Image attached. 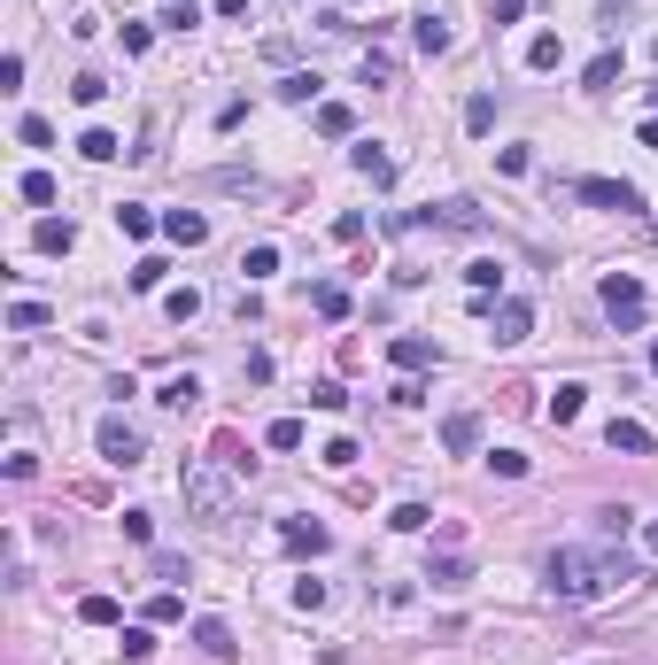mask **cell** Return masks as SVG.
Segmentation results:
<instances>
[{
    "label": "cell",
    "mask_w": 658,
    "mask_h": 665,
    "mask_svg": "<svg viewBox=\"0 0 658 665\" xmlns=\"http://www.w3.org/2000/svg\"><path fill=\"white\" fill-rule=\"evenodd\" d=\"M558 55H566L558 31H535V39H527V70H558Z\"/></svg>",
    "instance_id": "ffe728a7"
},
{
    "label": "cell",
    "mask_w": 658,
    "mask_h": 665,
    "mask_svg": "<svg viewBox=\"0 0 658 665\" xmlns=\"http://www.w3.org/2000/svg\"><path fill=\"white\" fill-rule=\"evenodd\" d=\"M279 101H318V78H310V70H287V78H279Z\"/></svg>",
    "instance_id": "83f0119b"
},
{
    "label": "cell",
    "mask_w": 658,
    "mask_h": 665,
    "mask_svg": "<svg viewBox=\"0 0 658 665\" xmlns=\"http://www.w3.org/2000/svg\"><path fill=\"white\" fill-rule=\"evenodd\" d=\"M179 495L202 526H233V511H240V488H233V464L225 457H194L179 472Z\"/></svg>",
    "instance_id": "7a4b0ae2"
},
{
    "label": "cell",
    "mask_w": 658,
    "mask_h": 665,
    "mask_svg": "<svg viewBox=\"0 0 658 665\" xmlns=\"http://www.w3.org/2000/svg\"><path fill=\"white\" fill-rule=\"evenodd\" d=\"M148 619H155V627H171V619H186V596H171V588H163V596L148 604Z\"/></svg>",
    "instance_id": "74e56055"
},
{
    "label": "cell",
    "mask_w": 658,
    "mask_h": 665,
    "mask_svg": "<svg viewBox=\"0 0 658 665\" xmlns=\"http://www.w3.org/2000/svg\"><path fill=\"white\" fill-rule=\"evenodd\" d=\"M264 449H302V418H271V426H264Z\"/></svg>",
    "instance_id": "484cf974"
},
{
    "label": "cell",
    "mask_w": 658,
    "mask_h": 665,
    "mask_svg": "<svg viewBox=\"0 0 658 665\" xmlns=\"http://www.w3.org/2000/svg\"><path fill=\"white\" fill-rule=\"evenodd\" d=\"M612 78H620V47H604V55L589 62V70H581V86H589V93H604Z\"/></svg>",
    "instance_id": "7402d4cb"
},
{
    "label": "cell",
    "mask_w": 658,
    "mask_h": 665,
    "mask_svg": "<svg viewBox=\"0 0 658 665\" xmlns=\"http://www.w3.org/2000/svg\"><path fill=\"white\" fill-rule=\"evenodd\" d=\"M635 565L620 550H581V542H566V550H550L542 557V588L558 596V604H597V596H612V588H628Z\"/></svg>",
    "instance_id": "6da1fadb"
},
{
    "label": "cell",
    "mask_w": 658,
    "mask_h": 665,
    "mask_svg": "<svg viewBox=\"0 0 658 665\" xmlns=\"http://www.w3.org/2000/svg\"><path fill=\"white\" fill-rule=\"evenodd\" d=\"M488 472H496V480H527V457H519V449H488Z\"/></svg>",
    "instance_id": "f546056e"
},
{
    "label": "cell",
    "mask_w": 658,
    "mask_h": 665,
    "mask_svg": "<svg viewBox=\"0 0 658 665\" xmlns=\"http://www.w3.org/2000/svg\"><path fill=\"white\" fill-rule=\"evenodd\" d=\"M442 449L449 457H473L480 449V410H449L442 418Z\"/></svg>",
    "instance_id": "ba28073f"
},
{
    "label": "cell",
    "mask_w": 658,
    "mask_h": 665,
    "mask_svg": "<svg viewBox=\"0 0 658 665\" xmlns=\"http://www.w3.org/2000/svg\"><path fill=\"white\" fill-rule=\"evenodd\" d=\"M643 550H651V557H658V519H651V526H643Z\"/></svg>",
    "instance_id": "c3c4849f"
},
{
    "label": "cell",
    "mask_w": 658,
    "mask_h": 665,
    "mask_svg": "<svg viewBox=\"0 0 658 665\" xmlns=\"http://www.w3.org/2000/svg\"><path fill=\"white\" fill-rule=\"evenodd\" d=\"M194 650L225 665V658H233V650H240V642H233V627H225V619H194Z\"/></svg>",
    "instance_id": "4fadbf2b"
},
{
    "label": "cell",
    "mask_w": 658,
    "mask_h": 665,
    "mask_svg": "<svg viewBox=\"0 0 658 665\" xmlns=\"http://www.w3.org/2000/svg\"><path fill=\"white\" fill-rule=\"evenodd\" d=\"M70 93H78V101H86V109H93V101L109 93V78H93V70H86V78H70Z\"/></svg>",
    "instance_id": "f6af8a7d"
},
{
    "label": "cell",
    "mask_w": 658,
    "mask_h": 665,
    "mask_svg": "<svg viewBox=\"0 0 658 665\" xmlns=\"http://www.w3.org/2000/svg\"><path fill=\"white\" fill-rule=\"evenodd\" d=\"M163 310H171V318H202V294H194V287H179V294H163Z\"/></svg>",
    "instance_id": "d6a6232c"
},
{
    "label": "cell",
    "mask_w": 658,
    "mask_h": 665,
    "mask_svg": "<svg viewBox=\"0 0 658 665\" xmlns=\"http://www.w3.org/2000/svg\"><path fill=\"white\" fill-rule=\"evenodd\" d=\"M124 658H155V635H148V627H124Z\"/></svg>",
    "instance_id": "ee69618b"
},
{
    "label": "cell",
    "mask_w": 658,
    "mask_h": 665,
    "mask_svg": "<svg viewBox=\"0 0 658 665\" xmlns=\"http://www.w3.org/2000/svg\"><path fill=\"white\" fill-rule=\"evenodd\" d=\"M194 395H202V379H194V372L163 379V403H171V410H186V403H194Z\"/></svg>",
    "instance_id": "4316f807"
},
{
    "label": "cell",
    "mask_w": 658,
    "mask_h": 665,
    "mask_svg": "<svg viewBox=\"0 0 658 665\" xmlns=\"http://www.w3.org/2000/svg\"><path fill=\"white\" fill-rule=\"evenodd\" d=\"M163 287V256H140L132 263V294H155Z\"/></svg>",
    "instance_id": "1f68e13d"
},
{
    "label": "cell",
    "mask_w": 658,
    "mask_h": 665,
    "mask_svg": "<svg viewBox=\"0 0 658 665\" xmlns=\"http://www.w3.org/2000/svg\"><path fill=\"white\" fill-rule=\"evenodd\" d=\"M163 24H171V31H194V24H202V8H194V0H171V8H163Z\"/></svg>",
    "instance_id": "ab89813d"
},
{
    "label": "cell",
    "mask_w": 658,
    "mask_h": 665,
    "mask_svg": "<svg viewBox=\"0 0 658 665\" xmlns=\"http://www.w3.org/2000/svg\"><path fill=\"white\" fill-rule=\"evenodd\" d=\"M163 232H171L179 248H202V240H210V217H202V209H163Z\"/></svg>",
    "instance_id": "8fae6325"
},
{
    "label": "cell",
    "mask_w": 658,
    "mask_h": 665,
    "mask_svg": "<svg viewBox=\"0 0 658 665\" xmlns=\"http://www.w3.org/2000/svg\"><path fill=\"white\" fill-rule=\"evenodd\" d=\"M8 325H16V333H39V325H47V302H16V310H8Z\"/></svg>",
    "instance_id": "d590c367"
},
{
    "label": "cell",
    "mask_w": 658,
    "mask_h": 665,
    "mask_svg": "<svg viewBox=\"0 0 658 665\" xmlns=\"http://www.w3.org/2000/svg\"><path fill=\"white\" fill-rule=\"evenodd\" d=\"M395 232H488V217L473 202H426L411 217H395Z\"/></svg>",
    "instance_id": "3957f363"
},
{
    "label": "cell",
    "mask_w": 658,
    "mask_h": 665,
    "mask_svg": "<svg viewBox=\"0 0 658 665\" xmlns=\"http://www.w3.org/2000/svg\"><path fill=\"white\" fill-rule=\"evenodd\" d=\"M31 240H39L47 256H70V240H78V232L62 225V217H39V232H31Z\"/></svg>",
    "instance_id": "44dd1931"
},
{
    "label": "cell",
    "mask_w": 658,
    "mask_h": 665,
    "mask_svg": "<svg viewBox=\"0 0 658 665\" xmlns=\"http://www.w3.org/2000/svg\"><path fill=\"white\" fill-rule=\"evenodd\" d=\"M16 194H24L31 209H47V202H55V178H47V171H24V178H16Z\"/></svg>",
    "instance_id": "d4e9b609"
},
{
    "label": "cell",
    "mask_w": 658,
    "mask_h": 665,
    "mask_svg": "<svg viewBox=\"0 0 658 665\" xmlns=\"http://www.w3.org/2000/svg\"><path fill=\"white\" fill-rule=\"evenodd\" d=\"M643 310H651V302H643V287H635L628 271H612V279H604V318L620 325V333H635V325H643Z\"/></svg>",
    "instance_id": "277c9868"
},
{
    "label": "cell",
    "mask_w": 658,
    "mask_h": 665,
    "mask_svg": "<svg viewBox=\"0 0 658 665\" xmlns=\"http://www.w3.org/2000/svg\"><path fill=\"white\" fill-rule=\"evenodd\" d=\"M573 194H581V202H597V209H612V217H635V209H643V194H635L628 178H581Z\"/></svg>",
    "instance_id": "5b68a950"
},
{
    "label": "cell",
    "mask_w": 658,
    "mask_h": 665,
    "mask_svg": "<svg viewBox=\"0 0 658 665\" xmlns=\"http://www.w3.org/2000/svg\"><path fill=\"white\" fill-rule=\"evenodd\" d=\"M279 542H287V550H295V557H318V550H326V542H333V534H326V526H318V519H279Z\"/></svg>",
    "instance_id": "9c48e42d"
},
{
    "label": "cell",
    "mask_w": 658,
    "mask_h": 665,
    "mask_svg": "<svg viewBox=\"0 0 658 665\" xmlns=\"http://www.w3.org/2000/svg\"><path fill=\"white\" fill-rule=\"evenodd\" d=\"M604 449H612V457H651V426H643V418H612V426H604Z\"/></svg>",
    "instance_id": "52a82bcc"
},
{
    "label": "cell",
    "mask_w": 658,
    "mask_h": 665,
    "mask_svg": "<svg viewBox=\"0 0 658 665\" xmlns=\"http://www.w3.org/2000/svg\"><path fill=\"white\" fill-rule=\"evenodd\" d=\"M388 526H395V534H426V526H434V511H426V503H395Z\"/></svg>",
    "instance_id": "cb8c5ba5"
},
{
    "label": "cell",
    "mask_w": 658,
    "mask_h": 665,
    "mask_svg": "<svg viewBox=\"0 0 658 665\" xmlns=\"http://www.w3.org/2000/svg\"><path fill=\"white\" fill-rule=\"evenodd\" d=\"M488 124H496V101H488V93H473V101H465V132H488Z\"/></svg>",
    "instance_id": "836d02e7"
},
{
    "label": "cell",
    "mask_w": 658,
    "mask_h": 665,
    "mask_svg": "<svg viewBox=\"0 0 658 665\" xmlns=\"http://www.w3.org/2000/svg\"><path fill=\"white\" fill-rule=\"evenodd\" d=\"M488 318H496V341H527V333H535V310H527V302H496V310H488Z\"/></svg>",
    "instance_id": "7c38bea8"
},
{
    "label": "cell",
    "mask_w": 658,
    "mask_h": 665,
    "mask_svg": "<svg viewBox=\"0 0 658 665\" xmlns=\"http://www.w3.org/2000/svg\"><path fill=\"white\" fill-rule=\"evenodd\" d=\"M217 16H248V0H217Z\"/></svg>",
    "instance_id": "7dc6e473"
},
{
    "label": "cell",
    "mask_w": 658,
    "mask_h": 665,
    "mask_svg": "<svg viewBox=\"0 0 658 665\" xmlns=\"http://www.w3.org/2000/svg\"><path fill=\"white\" fill-rule=\"evenodd\" d=\"M155 580H194V565L179 550H155Z\"/></svg>",
    "instance_id": "f35d334b"
},
{
    "label": "cell",
    "mask_w": 658,
    "mask_h": 665,
    "mask_svg": "<svg viewBox=\"0 0 658 665\" xmlns=\"http://www.w3.org/2000/svg\"><path fill=\"white\" fill-rule=\"evenodd\" d=\"M318 457H326V464H333V472H349V464H357V441H349V434H333V441H326V449H318Z\"/></svg>",
    "instance_id": "8d00e7d4"
},
{
    "label": "cell",
    "mask_w": 658,
    "mask_h": 665,
    "mask_svg": "<svg viewBox=\"0 0 658 665\" xmlns=\"http://www.w3.org/2000/svg\"><path fill=\"white\" fill-rule=\"evenodd\" d=\"M117 225H124V240H148L163 217H155V209H140V202H124V209H117Z\"/></svg>",
    "instance_id": "603a6c76"
},
{
    "label": "cell",
    "mask_w": 658,
    "mask_h": 665,
    "mask_svg": "<svg viewBox=\"0 0 658 665\" xmlns=\"http://www.w3.org/2000/svg\"><path fill=\"white\" fill-rule=\"evenodd\" d=\"M651 62H658V39H651Z\"/></svg>",
    "instance_id": "f907efd6"
},
{
    "label": "cell",
    "mask_w": 658,
    "mask_h": 665,
    "mask_svg": "<svg viewBox=\"0 0 658 665\" xmlns=\"http://www.w3.org/2000/svg\"><path fill=\"white\" fill-rule=\"evenodd\" d=\"M411 39H419L426 55H449V16H442V8H426V16H411Z\"/></svg>",
    "instance_id": "5bb4252c"
},
{
    "label": "cell",
    "mask_w": 658,
    "mask_h": 665,
    "mask_svg": "<svg viewBox=\"0 0 658 665\" xmlns=\"http://www.w3.org/2000/svg\"><path fill=\"white\" fill-rule=\"evenodd\" d=\"M310 302H318V318H349V294H341V287H318Z\"/></svg>",
    "instance_id": "60d3db41"
},
{
    "label": "cell",
    "mask_w": 658,
    "mask_h": 665,
    "mask_svg": "<svg viewBox=\"0 0 658 665\" xmlns=\"http://www.w3.org/2000/svg\"><path fill=\"white\" fill-rule=\"evenodd\" d=\"M349 124H357V116L341 109V101H326V109H318V132H326V140H349Z\"/></svg>",
    "instance_id": "f1b7e54d"
},
{
    "label": "cell",
    "mask_w": 658,
    "mask_h": 665,
    "mask_svg": "<svg viewBox=\"0 0 658 665\" xmlns=\"http://www.w3.org/2000/svg\"><path fill=\"white\" fill-rule=\"evenodd\" d=\"M78 619H86V627H117V596H86Z\"/></svg>",
    "instance_id": "4dcf8cb0"
},
{
    "label": "cell",
    "mask_w": 658,
    "mask_h": 665,
    "mask_svg": "<svg viewBox=\"0 0 658 665\" xmlns=\"http://www.w3.org/2000/svg\"><path fill=\"white\" fill-rule=\"evenodd\" d=\"M426 580H434L442 596H457V588L473 580V565H465V557H434V565H426Z\"/></svg>",
    "instance_id": "e0dca14e"
},
{
    "label": "cell",
    "mask_w": 658,
    "mask_h": 665,
    "mask_svg": "<svg viewBox=\"0 0 658 665\" xmlns=\"http://www.w3.org/2000/svg\"><path fill=\"white\" fill-rule=\"evenodd\" d=\"M465 287H473V294H496V287H504V263H496V256H473V263H465Z\"/></svg>",
    "instance_id": "d6986e66"
},
{
    "label": "cell",
    "mask_w": 658,
    "mask_h": 665,
    "mask_svg": "<svg viewBox=\"0 0 658 665\" xmlns=\"http://www.w3.org/2000/svg\"><path fill=\"white\" fill-rule=\"evenodd\" d=\"M16 132H24V147H55V124H47V116H24Z\"/></svg>",
    "instance_id": "b9f144b4"
},
{
    "label": "cell",
    "mask_w": 658,
    "mask_h": 665,
    "mask_svg": "<svg viewBox=\"0 0 658 665\" xmlns=\"http://www.w3.org/2000/svg\"><path fill=\"white\" fill-rule=\"evenodd\" d=\"M78 155H86V163H109V155H124V140L109 124H86V132H78Z\"/></svg>",
    "instance_id": "2e32d148"
},
{
    "label": "cell",
    "mask_w": 658,
    "mask_h": 665,
    "mask_svg": "<svg viewBox=\"0 0 658 665\" xmlns=\"http://www.w3.org/2000/svg\"><path fill=\"white\" fill-rule=\"evenodd\" d=\"M581 395H589V387H581V379H566V387L550 395V426H573V418H581Z\"/></svg>",
    "instance_id": "ac0fdd59"
},
{
    "label": "cell",
    "mask_w": 658,
    "mask_h": 665,
    "mask_svg": "<svg viewBox=\"0 0 658 665\" xmlns=\"http://www.w3.org/2000/svg\"><path fill=\"white\" fill-rule=\"evenodd\" d=\"M326 604V580H295V611H318Z\"/></svg>",
    "instance_id": "7bdbcfd3"
},
{
    "label": "cell",
    "mask_w": 658,
    "mask_h": 665,
    "mask_svg": "<svg viewBox=\"0 0 658 665\" xmlns=\"http://www.w3.org/2000/svg\"><path fill=\"white\" fill-rule=\"evenodd\" d=\"M93 441H101V457H109V464H140V457H148L140 426H124V418H101V434H93Z\"/></svg>",
    "instance_id": "8992f818"
},
{
    "label": "cell",
    "mask_w": 658,
    "mask_h": 665,
    "mask_svg": "<svg viewBox=\"0 0 658 665\" xmlns=\"http://www.w3.org/2000/svg\"><path fill=\"white\" fill-rule=\"evenodd\" d=\"M651 372H658V341H651Z\"/></svg>",
    "instance_id": "681fc988"
},
{
    "label": "cell",
    "mask_w": 658,
    "mask_h": 665,
    "mask_svg": "<svg viewBox=\"0 0 658 665\" xmlns=\"http://www.w3.org/2000/svg\"><path fill=\"white\" fill-rule=\"evenodd\" d=\"M388 356L403 364V372H426V364H434V341H426V333H395Z\"/></svg>",
    "instance_id": "9a60e30c"
},
{
    "label": "cell",
    "mask_w": 658,
    "mask_h": 665,
    "mask_svg": "<svg viewBox=\"0 0 658 665\" xmlns=\"http://www.w3.org/2000/svg\"><path fill=\"white\" fill-rule=\"evenodd\" d=\"M240 271H248V279H271V271H279V248H248V256H240Z\"/></svg>",
    "instance_id": "e575fe53"
},
{
    "label": "cell",
    "mask_w": 658,
    "mask_h": 665,
    "mask_svg": "<svg viewBox=\"0 0 658 665\" xmlns=\"http://www.w3.org/2000/svg\"><path fill=\"white\" fill-rule=\"evenodd\" d=\"M349 163H357V178H372V186H388V178H395V155L380 140H357V147H349Z\"/></svg>",
    "instance_id": "30bf717a"
},
{
    "label": "cell",
    "mask_w": 658,
    "mask_h": 665,
    "mask_svg": "<svg viewBox=\"0 0 658 665\" xmlns=\"http://www.w3.org/2000/svg\"><path fill=\"white\" fill-rule=\"evenodd\" d=\"M519 16H527L519 0H488V24H496V31H504V24H519Z\"/></svg>",
    "instance_id": "bcb514c9"
}]
</instances>
